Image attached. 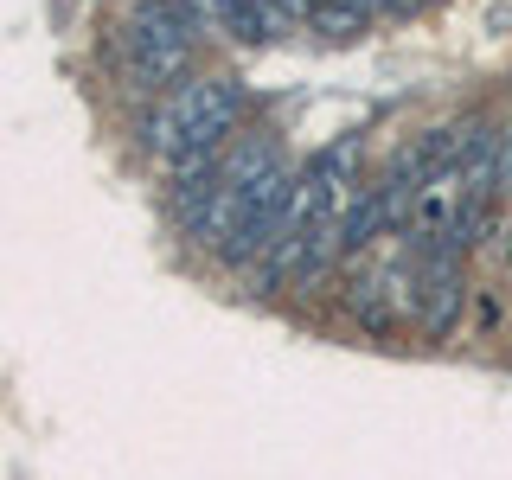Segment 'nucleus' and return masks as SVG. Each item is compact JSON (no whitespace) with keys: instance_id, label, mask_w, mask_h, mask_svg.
<instances>
[{"instance_id":"nucleus-1","label":"nucleus","mask_w":512,"mask_h":480,"mask_svg":"<svg viewBox=\"0 0 512 480\" xmlns=\"http://www.w3.org/2000/svg\"><path fill=\"white\" fill-rule=\"evenodd\" d=\"M205 13L199 0H135L116 26V64L135 90H173L180 77H192V58H199L205 39Z\"/></svg>"},{"instance_id":"nucleus-2","label":"nucleus","mask_w":512,"mask_h":480,"mask_svg":"<svg viewBox=\"0 0 512 480\" xmlns=\"http://www.w3.org/2000/svg\"><path fill=\"white\" fill-rule=\"evenodd\" d=\"M237 128H244V84L224 77V71H212V77L192 71L173 90L154 96V116L141 128V148L167 167V160L180 148H192V141H231Z\"/></svg>"},{"instance_id":"nucleus-3","label":"nucleus","mask_w":512,"mask_h":480,"mask_svg":"<svg viewBox=\"0 0 512 480\" xmlns=\"http://www.w3.org/2000/svg\"><path fill=\"white\" fill-rule=\"evenodd\" d=\"M276 160H282L276 135H237V141H231V154L218 160L212 186L199 192V205H192V212H180V224H186L192 244L218 250V244H224V231H231V218H237V205H244V192L263 180Z\"/></svg>"},{"instance_id":"nucleus-4","label":"nucleus","mask_w":512,"mask_h":480,"mask_svg":"<svg viewBox=\"0 0 512 480\" xmlns=\"http://www.w3.org/2000/svg\"><path fill=\"white\" fill-rule=\"evenodd\" d=\"M295 192H301V167H288V160H276V167L263 173L250 192H244V205H237V218H231V231H224V244L212 250L224 269H244L263 256L269 244H276V231L288 224V212H295Z\"/></svg>"},{"instance_id":"nucleus-5","label":"nucleus","mask_w":512,"mask_h":480,"mask_svg":"<svg viewBox=\"0 0 512 480\" xmlns=\"http://www.w3.org/2000/svg\"><path fill=\"white\" fill-rule=\"evenodd\" d=\"M423 269V301H416V327L429 340H455L461 333V314L474 308V288L461 276V256L455 250H436V256H416Z\"/></svg>"},{"instance_id":"nucleus-6","label":"nucleus","mask_w":512,"mask_h":480,"mask_svg":"<svg viewBox=\"0 0 512 480\" xmlns=\"http://www.w3.org/2000/svg\"><path fill=\"white\" fill-rule=\"evenodd\" d=\"M199 13L237 45H276V32L288 26L276 13V0H199Z\"/></svg>"},{"instance_id":"nucleus-7","label":"nucleus","mask_w":512,"mask_h":480,"mask_svg":"<svg viewBox=\"0 0 512 480\" xmlns=\"http://www.w3.org/2000/svg\"><path fill=\"white\" fill-rule=\"evenodd\" d=\"M474 320L487 340H506V288H474Z\"/></svg>"},{"instance_id":"nucleus-8","label":"nucleus","mask_w":512,"mask_h":480,"mask_svg":"<svg viewBox=\"0 0 512 480\" xmlns=\"http://www.w3.org/2000/svg\"><path fill=\"white\" fill-rule=\"evenodd\" d=\"M500 199H512V128H506V148H500Z\"/></svg>"},{"instance_id":"nucleus-9","label":"nucleus","mask_w":512,"mask_h":480,"mask_svg":"<svg viewBox=\"0 0 512 480\" xmlns=\"http://www.w3.org/2000/svg\"><path fill=\"white\" fill-rule=\"evenodd\" d=\"M308 7H314V0H276V13H282L288 26H301V20H308Z\"/></svg>"},{"instance_id":"nucleus-10","label":"nucleus","mask_w":512,"mask_h":480,"mask_svg":"<svg viewBox=\"0 0 512 480\" xmlns=\"http://www.w3.org/2000/svg\"><path fill=\"white\" fill-rule=\"evenodd\" d=\"M506 340H512V288H506Z\"/></svg>"}]
</instances>
